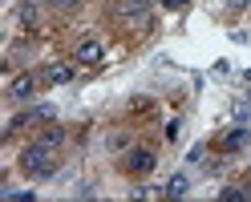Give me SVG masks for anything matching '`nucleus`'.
<instances>
[{"mask_svg":"<svg viewBox=\"0 0 251 202\" xmlns=\"http://www.w3.org/2000/svg\"><path fill=\"white\" fill-rule=\"evenodd\" d=\"M162 8H175L178 12V8H186V0H162Z\"/></svg>","mask_w":251,"mask_h":202,"instance_id":"ddd939ff","label":"nucleus"},{"mask_svg":"<svg viewBox=\"0 0 251 202\" xmlns=\"http://www.w3.org/2000/svg\"><path fill=\"white\" fill-rule=\"evenodd\" d=\"M45 81V77H37V73H21L17 77V81H12V97H17V101H28V97H33V93H37V85Z\"/></svg>","mask_w":251,"mask_h":202,"instance_id":"39448f33","label":"nucleus"},{"mask_svg":"<svg viewBox=\"0 0 251 202\" xmlns=\"http://www.w3.org/2000/svg\"><path fill=\"white\" fill-rule=\"evenodd\" d=\"M182 194H186V178H182V174H175V178L166 182V198H182Z\"/></svg>","mask_w":251,"mask_h":202,"instance_id":"1a4fd4ad","label":"nucleus"},{"mask_svg":"<svg viewBox=\"0 0 251 202\" xmlns=\"http://www.w3.org/2000/svg\"><path fill=\"white\" fill-rule=\"evenodd\" d=\"M41 77H45L49 85H65V81H73V65H65V61H57V65H49V69H45Z\"/></svg>","mask_w":251,"mask_h":202,"instance_id":"0eeeda50","label":"nucleus"},{"mask_svg":"<svg viewBox=\"0 0 251 202\" xmlns=\"http://www.w3.org/2000/svg\"><path fill=\"white\" fill-rule=\"evenodd\" d=\"M45 4H53V8H73L77 0H45Z\"/></svg>","mask_w":251,"mask_h":202,"instance_id":"f8f14e48","label":"nucleus"},{"mask_svg":"<svg viewBox=\"0 0 251 202\" xmlns=\"http://www.w3.org/2000/svg\"><path fill=\"white\" fill-rule=\"evenodd\" d=\"M219 198H223V202H227V198H231V202H239V198H247V194H243V190H235V186H227V190H219Z\"/></svg>","mask_w":251,"mask_h":202,"instance_id":"9b49d317","label":"nucleus"},{"mask_svg":"<svg viewBox=\"0 0 251 202\" xmlns=\"http://www.w3.org/2000/svg\"><path fill=\"white\" fill-rule=\"evenodd\" d=\"M73 57H77V65H101V57H105V49H101V41H81L73 49Z\"/></svg>","mask_w":251,"mask_h":202,"instance_id":"f03ea898","label":"nucleus"},{"mask_svg":"<svg viewBox=\"0 0 251 202\" xmlns=\"http://www.w3.org/2000/svg\"><path fill=\"white\" fill-rule=\"evenodd\" d=\"M154 170V154L150 150H130L126 154V174H150Z\"/></svg>","mask_w":251,"mask_h":202,"instance_id":"20e7f679","label":"nucleus"},{"mask_svg":"<svg viewBox=\"0 0 251 202\" xmlns=\"http://www.w3.org/2000/svg\"><path fill=\"white\" fill-rule=\"evenodd\" d=\"M146 4H150V0H122V21L126 24H146L150 21Z\"/></svg>","mask_w":251,"mask_h":202,"instance_id":"423d86ee","label":"nucleus"},{"mask_svg":"<svg viewBox=\"0 0 251 202\" xmlns=\"http://www.w3.org/2000/svg\"><path fill=\"white\" fill-rule=\"evenodd\" d=\"M41 121H53V105H37V110H28V113H21L17 121H12V134L17 130H28V126H41Z\"/></svg>","mask_w":251,"mask_h":202,"instance_id":"7ed1b4c3","label":"nucleus"},{"mask_svg":"<svg viewBox=\"0 0 251 202\" xmlns=\"http://www.w3.org/2000/svg\"><path fill=\"white\" fill-rule=\"evenodd\" d=\"M17 17H21V24H37V4H28V0H25V4L17 8Z\"/></svg>","mask_w":251,"mask_h":202,"instance_id":"9d476101","label":"nucleus"},{"mask_svg":"<svg viewBox=\"0 0 251 202\" xmlns=\"http://www.w3.org/2000/svg\"><path fill=\"white\" fill-rule=\"evenodd\" d=\"M21 170H25L28 178H49V174H57V150L33 142V146L21 154Z\"/></svg>","mask_w":251,"mask_h":202,"instance_id":"f257e3e1","label":"nucleus"},{"mask_svg":"<svg viewBox=\"0 0 251 202\" xmlns=\"http://www.w3.org/2000/svg\"><path fill=\"white\" fill-rule=\"evenodd\" d=\"M247 142H251L247 130H231V134H223V150H243Z\"/></svg>","mask_w":251,"mask_h":202,"instance_id":"6e6552de","label":"nucleus"}]
</instances>
